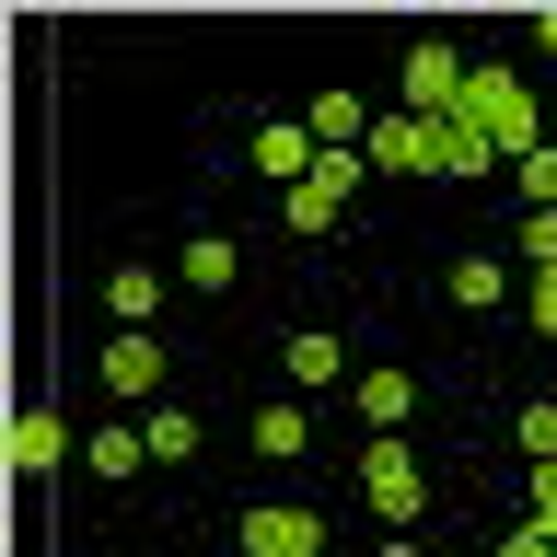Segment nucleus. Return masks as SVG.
I'll return each mask as SVG.
<instances>
[{"label":"nucleus","instance_id":"f257e3e1","mask_svg":"<svg viewBox=\"0 0 557 557\" xmlns=\"http://www.w3.org/2000/svg\"><path fill=\"white\" fill-rule=\"evenodd\" d=\"M465 128H476L499 163H522V151L546 139V94H534L522 70H465Z\"/></svg>","mask_w":557,"mask_h":557},{"label":"nucleus","instance_id":"f03ea898","mask_svg":"<svg viewBox=\"0 0 557 557\" xmlns=\"http://www.w3.org/2000/svg\"><path fill=\"white\" fill-rule=\"evenodd\" d=\"M360 487H372V511L395 522V534H418V511H430V476H418L407 430H383V442H360Z\"/></svg>","mask_w":557,"mask_h":557},{"label":"nucleus","instance_id":"7ed1b4c3","mask_svg":"<svg viewBox=\"0 0 557 557\" xmlns=\"http://www.w3.org/2000/svg\"><path fill=\"white\" fill-rule=\"evenodd\" d=\"M395 94H407V116L453 128V116H465V59H453L442 35H418V47H407V70H395Z\"/></svg>","mask_w":557,"mask_h":557},{"label":"nucleus","instance_id":"20e7f679","mask_svg":"<svg viewBox=\"0 0 557 557\" xmlns=\"http://www.w3.org/2000/svg\"><path fill=\"white\" fill-rule=\"evenodd\" d=\"M163 372H174V360H163L151 325H116V337L94 348V383H104V395H163Z\"/></svg>","mask_w":557,"mask_h":557},{"label":"nucleus","instance_id":"39448f33","mask_svg":"<svg viewBox=\"0 0 557 557\" xmlns=\"http://www.w3.org/2000/svg\"><path fill=\"white\" fill-rule=\"evenodd\" d=\"M233 546H256V557H325V511H302V499H256Z\"/></svg>","mask_w":557,"mask_h":557},{"label":"nucleus","instance_id":"423d86ee","mask_svg":"<svg viewBox=\"0 0 557 557\" xmlns=\"http://www.w3.org/2000/svg\"><path fill=\"white\" fill-rule=\"evenodd\" d=\"M244 151H256V174H268L278 198H290V186H302V174L325 163V151H313V128H302V116H268V128L244 139Z\"/></svg>","mask_w":557,"mask_h":557},{"label":"nucleus","instance_id":"0eeeda50","mask_svg":"<svg viewBox=\"0 0 557 557\" xmlns=\"http://www.w3.org/2000/svg\"><path fill=\"white\" fill-rule=\"evenodd\" d=\"M372 163H383V174H442V128L395 104V116H372Z\"/></svg>","mask_w":557,"mask_h":557},{"label":"nucleus","instance_id":"6e6552de","mask_svg":"<svg viewBox=\"0 0 557 557\" xmlns=\"http://www.w3.org/2000/svg\"><path fill=\"white\" fill-rule=\"evenodd\" d=\"M278 383H290V395H325V383H348V337H337V325H302V337L278 348Z\"/></svg>","mask_w":557,"mask_h":557},{"label":"nucleus","instance_id":"1a4fd4ad","mask_svg":"<svg viewBox=\"0 0 557 557\" xmlns=\"http://www.w3.org/2000/svg\"><path fill=\"white\" fill-rule=\"evenodd\" d=\"M442 302L453 313H499V302H522V268H499V256H453V268H442Z\"/></svg>","mask_w":557,"mask_h":557},{"label":"nucleus","instance_id":"9d476101","mask_svg":"<svg viewBox=\"0 0 557 557\" xmlns=\"http://www.w3.org/2000/svg\"><path fill=\"white\" fill-rule=\"evenodd\" d=\"M244 442H256V465H302V453H313V418H302V395H268V407L244 418Z\"/></svg>","mask_w":557,"mask_h":557},{"label":"nucleus","instance_id":"9b49d317","mask_svg":"<svg viewBox=\"0 0 557 557\" xmlns=\"http://www.w3.org/2000/svg\"><path fill=\"white\" fill-rule=\"evenodd\" d=\"M94 290H104V313H116V325H151V313H163V290H174V268H151V256H128V268H104Z\"/></svg>","mask_w":557,"mask_h":557},{"label":"nucleus","instance_id":"f8f14e48","mask_svg":"<svg viewBox=\"0 0 557 557\" xmlns=\"http://www.w3.org/2000/svg\"><path fill=\"white\" fill-rule=\"evenodd\" d=\"M244 278V244L233 233H186V268H174V290H198V302H221Z\"/></svg>","mask_w":557,"mask_h":557},{"label":"nucleus","instance_id":"ddd939ff","mask_svg":"<svg viewBox=\"0 0 557 557\" xmlns=\"http://www.w3.org/2000/svg\"><path fill=\"white\" fill-rule=\"evenodd\" d=\"M348 383H360V442H383V430L418 418V372H348Z\"/></svg>","mask_w":557,"mask_h":557},{"label":"nucleus","instance_id":"4468645a","mask_svg":"<svg viewBox=\"0 0 557 557\" xmlns=\"http://www.w3.org/2000/svg\"><path fill=\"white\" fill-rule=\"evenodd\" d=\"M302 128H313V151H372V104L360 94H313Z\"/></svg>","mask_w":557,"mask_h":557},{"label":"nucleus","instance_id":"2eb2a0df","mask_svg":"<svg viewBox=\"0 0 557 557\" xmlns=\"http://www.w3.org/2000/svg\"><path fill=\"white\" fill-rule=\"evenodd\" d=\"M12 465H24V476L70 465V430H59V407H24V418H12Z\"/></svg>","mask_w":557,"mask_h":557},{"label":"nucleus","instance_id":"dca6fc26","mask_svg":"<svg viewBox=\"0 0 557 557\" xmlns=\"http://www.w3.org/2000/svg\"><path fill=\"white\" fill-rule=\"evenodd\" d=\"M82 465H94V487H128L139 465H151V442H139V430H94V453H82Z\"/></svg>","mask_w":557,"mask_h":557},{"label":"nucleus","instance_id":"f3484780","mask_svg":"<svg viewBox=\"0 0 557 557\" xmlns=\"http://www.w3.org/2000/svg\"><path fill=\"white\" fill-rule=\"evenodd\" d=\"M139 442H151V465H198V418H186V407H151V418H139Z\"/></svg>","mask_w":557,"mask_h":557},{"label":"nucleus","instance_id":"a211bd4d","mask_svg":"<svg viewBox=\"0 0 557 557\" xmlns=\"http://www.w3.org/2000/svg\"><path fill=\"white\" fill-rule=\"evenodd\" d=\"M476 174H499V151H487V139L453 116V128H442V186H476Z\"/></svg>","mask_w":557,"mask_h":557},{"label":"nucleus","instance_id":"6ab92c4d","mask_svg":"<svg viewBox=\"0 0 557 557\" xmlns=\"http://www.w3.org/2000/svg\"><path fill=\"white\" fill-rule=\"evenodd\" d=\"M511 453H522V465L557 453V395H522V407H511Z\"/></svg>","mask_w":557,"mask_h":557},{"label":"nucleus","instance_id":"aec40b11","mask_svg":"<svg viewBox=\"0 0 557 557\" xmlns=\"http://www.w3.org/2000/svg\"><path fill=\"white\" fill-rule=\"evenodd\" d=\"M511 186H522V209H557V139H534V151H522Z\"/></svg>","mask_w":557,"mask_h":557},{"label":"nucleus","instance_id":"412c9836","mask_svg":"<svg viewBox=\"0 0 557 557\" xmlns=\"http://www.w3.org/2000/svg\"><path fill=\"white\" fill-rule=\"evenodd\" d=\"M522 268H557V209H522V233H511Z\"/></svg>","mask_w":557,"mask_h":557},{"label":"nucleus","instance_id":"4be33fe9","mask_svg":"<svg viewBox=\"0 0 557 557\" xmlns=\"http://www.w3.org/2000/svg\"><path fill=\"white\" fill-rule=\"evenodd\" d=\"M522 325H534V337H557V268H522Z\"/></svg>","mask_w":557,"mask_h":557},{"label":"nucleus","instance_id":"5701e85b","mask_svg":"<svg viewBox=\"0 0 557 557\" xmlns=\"http://www.w3.org/2000/svg\"><path fill=\"white\" fill-rule=\"evenodd\" d=\"M534 47H546V59H557V12H534Z\"/></svg>","mask_w":557,"mask_h":557},{"label":"nucleus","instance_id":"b1692460","mask_svg":"<svg viewBox=\"0 0 557 557\" xmlns=\"http://www.w3.org/2000/svg\"><path fill=\"white\" fill-rule=\"evenodd\" d=\"M372 557H418V534H383V546H372Z\"/></svg>","mask_w":557,"mask_h":557},{"label":"nucleus","instance_id":"393cba45","mask_svg":"<svg viewBox=\"0 0 557 557\" xmlns=\"http://www.w3.org/2000/svg\"><path fill=\"white\" fill-rule=\"evenodd\" d=\"M546 534H557V511H546Z\"/></svg>","mask_w":557,"mask_h":557},{"label":"nucleus","instance_id":"a878e982","mask_svg":"<svg viewBox=\"0 0 557 557\" xmlns=\"http://www.w3.org/2000/svg\"><path fill=\"white\" fill-rule=\"evenodd\" d=\"M233 557H256V546H233Z\"/></svg>","mask_w":557,"mask_h":557},{"label":"nucleus","instance_id":"bb28decb","mask_svg":"<svg viewBox=\"0 0 557 557\" xmlns=\"http://www.w3.org/2000/svg\"><path fill=\"white\" fill-rule=\"evenodd\" d=\"M487 557H499V546H487Z\"/></svg>","mask_w":557,"mask_h":557},{"label":"nucleus","instance_id":"cd10ccee","mask_svg":"<svg viewBox=\"0 0 557 557\" xmlns=\"http://www.w3.org/2000/svg\"><path fill=\"white\" fill-rule=\"evenodd\" d=\"M546 116H557V104H546Z\"/></svg>","mask_w":557,"mask_h":557}]
</instances>
